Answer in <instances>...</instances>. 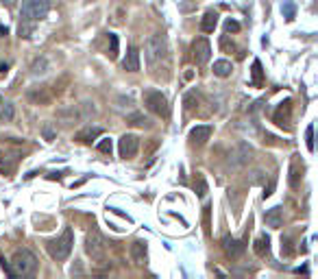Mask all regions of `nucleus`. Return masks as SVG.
Segmentation results:
<instances>
[{"label": "nucleus", "mask_w": 318, "mask_h": 279, "mask_svg": "<svg viewBox=\"0 0 318 279\" xmlns=\"http://www.w3.org/2000/svg\"><path fill=\"white\" fill-rule=\"evenodd\" d=\"M146 255H148V249H146V242H142V240H135L131 245V257L135 264H146Z\"/></svg>", "instance_id": "4468645a"}, {"label": "nucleus", "mask_w": 318, "mask_h": 279, "mask_svg": "<svg viewBox=\"0 0 318 279\" xmlns=\"http://www.w3.org/2000/svg\"><path fill=\"white\" fill-rule=\"evenodd\" d=\"M0 157H3V153H0Z\"/></svg>", "instance_id": "37998d69"}, {"label": "nucleus", "mask_w": 318, "mask_h": 279, "mask_svg": "<svg viewBox=\"0 0 318 279\" xmlns=\"http://www.w3.org/2000/svg\"><path fill=\"white\" fill-rule=\"evenodd\" d=\"M253 251H255L259 257L268 255V251H270V238H268V236H259V238L255 240V245H253Z\"/></svg>", "instance_id": "aec40b11"}, {"label": "nucleus", "mask_w": 318, "mask_h": 279, "mask_svg": "<svg viewBox=\"0 0 318 279\" xmlns=\"http://www.w3.org/2000/svg\"><path fill=\"white\" fill-rule=\"evenodd\" d=\"M144 105H146L153 114H157L161 118H166L170 114V107H168V100L166 96L161 94V92L157 90H148V92H144Z\"/></svg>", "instance_id": "20e7f679"}, {"label": "nucleus", "mask_w": 318, "mask_h": 279, "mask_svg": "<svg viewBox=\"0 0 318 279\" xmlns=\"http://www.w3.org/2000/svg\"><path fill=\"white\" fill-rule=\"evenodd\" d=\"M122 68L126 72H138L140 70V50L135 48V46H131L129 53H126V57L122 61Z\"/></svg>", "instance_id": "9b49d317"}, {"label": "nucleus", "mask_w": 318, "mask_h": 279, "mask_svg": "<svg viewBox=\"0 0 318 279\" xmlns=\"http://www.w3.org/2000/svg\"><path fill=\"white\" fill-rule=\"evenodd\" d=\"M7 70V63H0V72H5Z\"/></svg>", "instance_id": "ea45409f"}, {"label": "nucleus", "mask_w": 318, "mask_h": 279, "mask_svg": "<svg viewBox=\"0 0 318 279\" xmlns=\"http://www.w3.org/2000/svg\"><path fill=\"white\" fill-rule=\"evenodd\" d=\"M0 35H7V29H5V26H0Z\"/></svg>", "instance_id": "a19ab883"}, {"label": "nucleus", "mask_w": 318, "mask_h": 279, "mask_svg": "<svg viewBox=\"0 0 318 279\" xmlns=\"http://www.w3.org/2000/svg\"><path fill=\"white\" fill-rule=\"evenodd\" d=\"M281 13H284L286 20H290V22L294 20V15H296V7H294L292 0H281Z\"/></svg>", "instance_id": "b1692460"}, {"label": "nucleus", "mask_w": 318, "mask_h": 279, "mask_svg": "<svg viewBox=\"0 0 318 279\" xmlns=\"http://www.w3.org/2000/svg\"><path fill=\"white\" fill-rule=\"evenodd\" d=\"M210 137H212V127L210 125H198V127H194L192 131H190V140L196 142V144H205Z\"/></svg>", "instance_id": "f8f14e48"}, {"label": "nucleus", "mask_w": 318, "mask_h": 279, "mask_svg": "<svg viewBox=\"0 0 318 279\" xmlns=\"http://www.w3.org/2000/svg\"><path fill=\"white\" fill-rule=\"evenodd\" d=\"M38 268V257L29 249H17L11 259V271L13 275H31Z\"/></svg>", "instance_id": "7ed1b4c3"}, {"label": "nucleus", "mask_w": 318, "mask_h": 279, "mask_svg": "<svg viewBox=\"0 0 318 279\" xmlns=\"http://www.w3.org/2000/svg\"><path fill=\"white\" fill-rule=\"evenodd\" d=\"M42 135H44V140L46 142H52L54 137H57V131L52 129V125H44V129H42Z\"/></svg>", "instance_id": "c756f323"}, {"label": "nucleus", "mask_w": 318, "mask_h": 279, "mask_svg": "<svg viewBox=\"0 0 318 279\" xmlns=\"http://www.w3.org/2000/svg\"><path fill=\"white\" fill-rule=\"evenodd\" d=\"M290 111H292V103L290 100H286V103H281L279 107H277V111H275V123L279 125V127H290L288 123H290Z\"/></svg>", "instance_id": "ddd939ff"}, {"label": "nucleus", "mask_w": 318, "mask_h": 279, "mask_svg": "<svg viewBox=\"0 0 318 279\" xmlns=\"http://www.w3.org/2000/svg\"><path fill=\"white\" fill-rule=\"evenodd\" d=\"M231 61L227 59H220V61H214V74L216 77H229L231 74Z\"/></svg>", "instance_id": "412c9836"}, {"label": "nucleus", "mask_w": 318, "mask_h": 279, "mask_svg": "<svg viewBox=\"0 0 318 279\" xmlns=\"http://www.w3.org/2000/svg\"><path fill=\"white\" fill-rule=\"evenodd\" d=\"M109 37V59H116L118 57V35L116 33H109L107 35Z\"/></svg>", "instance_id": "a878e982"}, {"label": "nucleus", "mask_w": 318, "mask_h": 279, "mask_svg": "<svg viewBox=\"0 0 318 279\" xmlns=\"http://www.w3.org/2000/svg\"><path fill=\"white\" fill-rule=\"evenodd\" d=\"M129 123L133 127H151V120L144 116V114H131L129 116Z\"/></svg>", "instance_id": "393cba45"}, {"label": "nucleus", "mask_w": 318, "mask_h": 279, "mask_svg": "<svg viewBox=\"0 0 318 279\" xmlns=\"http://www.w3.org/2000/svg\"><path fill=\"white\" fill-rule=\"evenodd\" d=\"M46 68H48V61L42 57V59H35V61H33L31 72L35 74V77H38V74H44V72H46Z\"/></svg>", "instance_id": "bb28decb"}, {"label": "nucleus", "mask_w": 318, "mask_h": 279, "mask_svg": "<svg viewBox=\"0 0 318 279\" xmlns=\"http://www.w3.org/2000/svg\"><path fill=\"white\" fill-rule=\"evenodd\" d=\"M212 57V46L210 42L205 40V37H198V40L192 42V59L196 66H203V63H207Z\"/></svg>", "instance_id": "0eeeda50"}, {"label": "nucleus", "mask_w": 318, "mask_h": 279, "mask_svg": "<svg viewBox=\"0 0 318 279\" xmlns=\"http://www.w3.org/2000/svg\"><path fill=\"white\" fill-rule=\"evenodd\" d=\"M29 98L35 105H48L52 100V94L48 92V88H35V90L29 92Z\"/></svg>", "instance_id": "dca6fc26"}, {"label": "nucleus", "mask_w": 318, "mask_h": 279, "mask_svg": "<svg viewBox=\"0 0 318 279\" xmlns=\"http://www.w3.org/2000/svg\"><path fill=\"white\" fill-rule=\"evenodd\" d=\"M105 249H107V242H105V238L101 236V231L92 229L87 234V238H85V253L92 259H101L105 255Z\"/></svg>", "instance_id": "39448f33"}, {"label": "nucleus", "mask_w": 318, "mask_h": 279, "mask_svg": "<svg viewBox=\"0 0 318 279\" xmlns=\"http://www.w3.org/2000/svg\"><path fill=\"white\" fill-rule=\"evenodd\" d=\"M0 120H3V123H9V120H13V105H11V103H5V107L0 109Z\"/></svg>", "instance_id": "cd10ccee"}, {"label": "nucleus", "mask_w": 318, "mask_h": 279, "mask_svg": "<svg viewBox=\"0 0 318 279\" xmlns=\"http://www.w3.org/2000/svg\"><path fill=\"white\" fill-rule=\"evenodd\" d=\"M98 151H101L103 155H111V151H114V144H111V140H109V137L101 140V142H98Z\"/></svg>", "instance_id": "c85d7f7f"}, {"label": "nucleus", "mask_w": 318, "mask_h": 279, "mask_svg": "<svg viewBox=\"0 0 318 279\" xmlns=\"http://www.w3.org/2000/svg\"><path fill=\"white\" fill-rule=\"evenodd\" d=\"M264 220H266L268 227L279 229L281 225H284V212H281V207H270V210L264 214Z\"/></svg>", "instance_id": "2eb2a0df"}, {"label": "nucleus", "mask_w": 318, "mask_h": 279, "mask_svg": "<svg viewBox=\"0 0 318 279\" xmlns=\"http://www.w3.org/2000/svg\"><path fill=\"white\" fill-rule=\"evenodd\" d=\"M225 29H227V33H238V31H240V24L235 22V20H227Z\"/></svg>", "instance_id": "473e14b6"}, {"label": "nucleus", "mask_w": 318, "mask_h": 279, "mask_svg": "<svg viewBox=\"0 0 318 279\" xmlns=\"http://www.w3.org/2000/svg\"><path fill=\"white\" fill-rule=\"evenodd\" d=\"M220 48L222 50H233V42H229V37H227V35L220 37Z\"/></svg>", "instance_id": "f704fd0d"}, {"label": "nucleus", "mask_w": 318, "mask_h": 279, "mask_svg": "<svg viewBox=\"0 0 318 279\" xmlns=\"http://www.w3.org/2000/svg\"><path fill=\"white\" fill-rule=\"evenodd\" d=\"M72 245H74V234H72L70 227H66L59 238L50 240V242L46 245V249H48V253H50L52 259H66L70 255V251H72Z\"/></svg>", "instance_id": "f257e3e1"}, {"label": "nucleus", "mask_w": 318, "mask_h": 279, "mask_svg": "<svg viewBox=\"0 0 318 279\" xmlns=\"http://www.w3.org/2000/svg\"><path fill=\"white\" fill-rule=\"evenodd\" d=\"M57 118L61 120L63 125H74V123H79L81 120V111H79V107L77 105H63V107H59L57 109Z\"/></svg>", "instance_id": "1a4fd4ad"}, {"label": "nucleus", "mask_w": 318, "mask_h": 279, "mask_svg": "<svg viewBox=\"0 0 318 279\" xmlns=\"http://www.w3.org/2000/svg\"><path fill=\"white\" fill-rule=\"evenodd\" d=\"M138 148H140V137L133 135V133L122 135L120 142H118V151H120V157H124V160H131V157H135Z\"/></svg>", "instance_id": "6e6552de"}, {"label": "nucleus", "mask_w": 318, "mask_h": 279, "mask_svg": "<svg viewBox=\"0 0 318 279\" xmlns=\"http://www.w3.org/2000/svg\"><path fill=\"white\" fill-rule=\"evenodd\" d=\"M218 24V13L216 11H207L203 18H201V31L203 33H214Z\"/></svg>", "instance_id": "f3484780"}, {"label": "nucleus", "mask_w": 318, "mask_h": 279, "mask_svg": "<svg viewBox=\"0 0 318 279\" xmlns=\"http://www.w3.org/2000/svg\"><path fill=\"white\" fill-rule=\"evenodd\" d=\"M272 190H275V181H270V185H268V188H266V192H264V197H270V194H272Z\"/></svg>", "instance_id": "4c0bfd02"}, {"label": "nucleus", "mask_w": 318, "mask_h": 279, "mask_svg": "<svg viewBox=\"0 0 318 279\" xmlns=\"http://www.w3.org/2000/svg\"><path fill=\"white\" fill-rule=\"evenodd\" d=\"M301 177H303V164H298V160H292V166H290V185L296 188Z\"/></svg>", "instance_id": "6ab92c4d"}, {"label": "nucleus", "mask_w": 318, "mask_h": 279, "mask_svg": "<svg viewBox=\"0 0 318 279\" xmlns=\"http://www.w3.org/2000/svg\"><path fill=\"white\" fill-rule=\"evenodd\" d=\"M85 116H89V114H94V111H96V107H94V103H89V100H85Z\"/></svg>", "instance_id": "e433bc0d"}, {"label": "nucleus", "mask_w": 318, "mask_h": 279, "mask_svg": "<svg viewBox=\"0 0 318 279\" xmlns=\"http://www.w3.org/2000/svg\"><path fill=\"white\" fill-rule=\"evenodd\" d=\"M196 100H198V98H196V94H194V92H190V94L185 96L183 103H185V107H188V109H194V103H196Z\"/></svg>", "instance_id": "72a5a7b5"}, {"label": "nucleus", "mask_w": 318, "mask_h": 279, "mask_svg": "<svg viewBox=\"0 0 318 279\" xmlns=\"http://www.w3.org/2000/svg\"><path fill=\"white\" fill-rule=\"evenodd\" d=\"M253 79H251V83H253V85H255V88H259L261 85V83H264V70H261V63L255 59V61H253Z\"/></svg>", "instance_id": "4be33fe9"}, {"label": "nucleus", "mask_w": 318, "mask_h": 279, "mask_svg": "<svg viewBox=\"0 0 318 279\" xmlns=\"http://www.w3.org/2000/svg\"><path fill=\"white\" fill-rule=\"evenodd\" d=\"M31 31H33V24L31 22H24V24H20V29H17L20 37H31Z\"/></svg>", "instance_id": "2f4dec72"}, {"label": "nucleus", "mask_w": 318, "mask_h": 279, "mask_svg": "<svg viewBox=\"0 0 318 279\" xmlns=\"http://www.w3.org/2000/svg\"><path fill=\"white\" fill-rule=\"evenodd\" d=\"M144 53H146V59H148L151 66H155V63L163 57V53H166L163 37L161 35H151L146 40V46H144Z\"/></svg>", "instance_id": "423d86ee"}, {"label": "nucleus", "mask_w": 318, "mask_h": 279, "mask_svg": "<svg viewBox=\"0 0 318 279\" xmlns=\"http://www.w3.org/2000/svg\"><path fill=\"white\" fill-rule=\"evenodd\" d=\"M0 3L7 5V7H13V5H15V0H0Z\"/></svg>", "instance_id": "58836bf2"}, {"label": "nucleus", "mask_w": 318, "mask_h": 279, "mask_svg": "<svg viewBox=\"0 0 318 279\" xmlns=\"http://www.w3.org/2000/svg\"><path fill=\"white\" fill-rule=\"evenodd\" d=\"M0 105H3V98H0Z\"/></svg>", "instance_id": "79ce46f5"}, {"label": "nucleus", "mask_w": 318, "mask_h": 279, "mask_svg": "<svg viewBox=\"0 0 318 279\" xmlns=\"http://www.w3.org/2000/svg\"><path fill=\"white\" fill-rule=\"evenodd\" d=\"M203 222H205V231L210 234V205H207L205 212H203Z\"/></svg>", "instance_id": "c9c22d12"}, {"label": "nucleus", "mask_w": 318, "mask_h": 279, "mask_svg": "<svg viewBox=\"0 0 318 279\" xmlns=\"http://www.w3.org/2000/svg\"><path fill=\"white\" fill-rule=\"evenodd\" d=\"M50 11V0H22V20L24 22H40Z\"/></svg>", "instance_id": "f03ea898"}, {"label": "nucleus", "mask_w": 318, "mask_h": 279, "mask_svg": "<svg viewBox=\"0 0 318 279\" xmlns=\"http://www.w3.org/2000/svg\"><path fill=\"white\" fill-rule=\"evenodd\" d=\"M222 249H225V253L229 257H240L244 253V242L242 240L231 238V236H225L222 238Z\"/></svg>", "instance_id": "9d476101"}, {"label": "nucleus", "mask_w": 318, "mask_h": 279, "mask_svg": "<svg viewBox=\"0 0 318 279\" xmlns=\"http://www.w3.org/2000/svg\"><path fill=\"white\" fill-rule=\"evenodd\" d=\"M101 133H103L101 127H87V129H83V131L77 133V140L79 142H92V140H96Z\"/></svg>", "instance_id": "a211bd4d"}, {"label": "nucleus", "mask_w": 318, "mask_h": 279, "mask_svg": "<svg viewBox=\"0 0 318 279\" xmlns=\"http://www.w3.org/2000/svg\"><path fill=\"white\" fill-rule=\"evenodd\" d=\"M305 142H307V148L314 153V125L307 127V131H305Z\"/></svg>", "instance_id": "7c9ffc66"}, {"label": "nucleus", "mask_w": 318, "mask_h": 279, "mask_svg": "<svg viewBox=\"0 0 318 279\" xmlns=\"http://www.w3.org/2000/svg\"><path fill=\"white\" fill-rule=\"evenodd\" d=\"M194 190H196V197H201V199L207 194V181H205L203 172H196V177H194Z\"/></svg>", "instance_id": "5701e85b"}]
</instances>
